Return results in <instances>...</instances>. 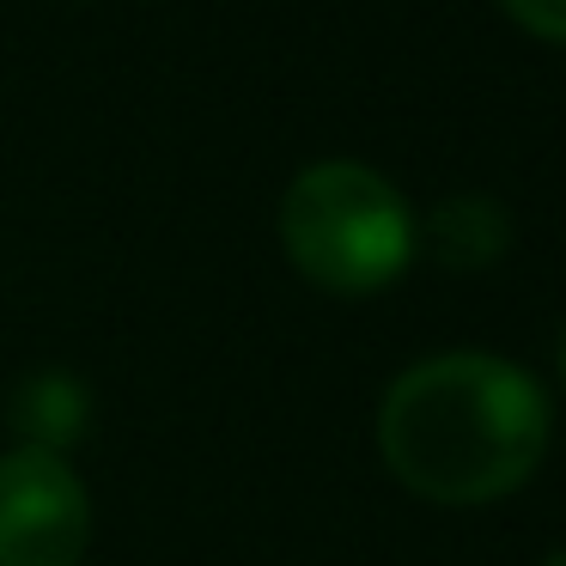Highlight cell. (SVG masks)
I'll use <instances>...</instances> for the list:
<instances>
[{"label":"cell","instance_id":"1","mask_svg":"<svg viewBox=\"0 0 566 566\" xmlns=\"http://www.w3.org/2000/svg\"><path fill=\"white\" fill-rule=\"evenodd\" d=\"M554 415L524 366L481 347L415 359L378 402V457L427 505L512 500L542 469Z\"/></svg>","mask_w":566,"mask_h":566},{"label":"cell","instance_id":"2","mask_svg":"<svg viewBox=\"0 0 566 566\" xmlns=\"http://www.w3.org/2000/svg\"><path fill=\"white\" fill-rule=\"evenodd\" d=\"M286 262L335 298H366L402 281L415 262V213L402 189L359 159H323L286 184L281 201Z\"/></svg>","mask_w":566,"mask_h":566},{"label":"cell","instance_id":"3","mask_svg":"<svg viewBox=\"0 0 566 566\" xmlns=\"http://www.w3.org/2000/svg\"><path fill=\"white\" fill-rule=\"evenodd\" d=\"M92 548V493L55 451H0V566H80Z\"/></svg>","mask_w":566,"mask_h":566},{"label":"cell","instance_id":"4","mask_svg":"<svg viewBox=\"0 0 566 566\" xmlns=\"http://www.w3.org/2000/svg\"><path fill=\"white\" fill-rule=\"evenodd\" d=\"M7 427L19 432V444L31 451H55L67 457L80 444V432L92 427V390L74 378V371H25L7 396Z\"/></svg>","mask_w":566,"mask_h":566},{"label":"cell","instance_id":"5","mask_svg":"<svg viewBox=\"0 0 566 566\" xmlns=\"http://www.w3.org/2000/svg\"><path fill=\"white\" fill-rule=\"evenodd\" d=\"M415 244H427L444 269L475 274V269H493L512 250V220L488 196H451L427 213V226H415Z\"/></svg>","mask_w":566,"mask_h":566},{"label":"cell","instance_id":"6","mask_svg":"<svg viewBox=\"0 0 566 566\" xmlns=\"http://www.w3.org/2000/svg\"><path fill=\"white\" fill-rule=\"evenodd\" d=\"M505 13L530 31V38H548V43H566V0H500Z\"/></svg>","mask_w":566,"mask_h":566},{"label":"cell","instance_id":"7","mask_svg":"<svg viewBox=\"0 0 566 566\" xmlns=\"http://www.w3.org/2000/svg\"><path fill=\"white\" fill-rule=\"evenodd\" d=\"M560 384H566V329H560Z\"/></svg>","mask_w":566,"mask_h":566}]
</instances>
